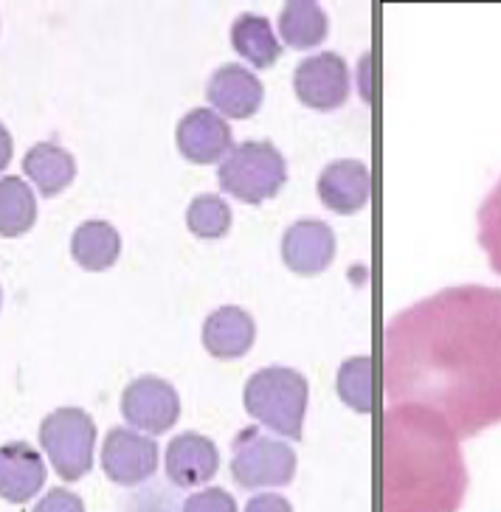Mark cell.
Here are the masks:
<instances>
[{
	"mask_svg": "<svg viewBox=\"0 0 501 512\" xmlns=\"http://www.w3.org/2000/svg\"><path fill=\"white\" fill-rule=\"evenodd\" d=\"M383 386L392 403L437 411L456 439L501 425V290L445 287L383 330Z\"/></svg>",
	"mask_w": 501,
	"mask_h": 512,
	"instance_id": "1",
	"label": "cell"
},
{
	"mask_svg": "<svg viewBox=\"0 0 501 512\" xmlns=\"http://www.w3.org/2000/svg\"><path fill=\"white\" fill-rule=\"evenodd\" d=\"M468 467L437 411L392 403L380 422V512H459Z\"/></svg>",
	"mask_w": 501,
	"mask_h": 512,
	"instance_id": "2",
	"label": "cell"
},
{
	"mask_svg": "<svg viewBox=\"0 0 501 512\" xmlns=\"http://www.w3.org/2000/svg\"><path fill=\"white\" fill-rule=\"evenodd\" d=\"M310 386L307 377L290 366H265L248 377L243 389L245 411L279 437L299 442L304 431Z\"/></svg>",
	"mask_w": 501,
	"mask_h": 512,
	"instance_id": "3",
	"label": "cell"
},
{
	"mask_svg": "<svg viewBox=\"0 0 501 512\" xmlns=\"http://www.w3.org/2000/svg\"><path fill=\"white\" fill-rule=\"evenodd\" d=\"M217 183L228 197L259 206L274 200L288 183V161L271 141H243L223 158Z\"/></svg>",
	"mask_w": 501,
	"mask_h": 512,
	"instance_id": "4",
	"label": "cell"
},
{
	"mask_svg": "<svg viewBox=\"0 0 501 512\" xmlns=\"http://www.w3.org/2000/svg\"><path fill=\"white\" fill-rule=\"evenodd\" d=\"M296 451L268 437L259 425L243 428L231 442V479L243 490L288 487L296 476Z\"/></svg>",
	"mask_w": 501,
	"mask_h": 512,
	"instance_id": "5",
	"label": "cell"
},
{
	"mask_svg": "<svg viewBox=\"0 0 501 512\" xmlns=\"http://www.w3.org/2000/svg\"><path fill=\"white\" fill-rule=\"evenodd\" d=\"M40 445L62 482H79L93 467L96 422L85 408H57L40 422Z\"/></svg>",
	"mask_w": 501,
	"mask_h": 512,
	"instance_id": "6",
	"label": "cell"
},
{
	"mask_svg": "<svg viewBox=\"0 0 501 512\" xmlns=\"http://www.w3.org/2000/svg\"><path fill=\"white\" fill-rule=\"evenodd\" d=\"M122 417L136 431L167 434L181 420V397L164 377H136L122 392Z\"/></svg>",
	"mask_w": 501,
	"mask_h": 512,
	"instance_id": "7",
	"label": "cell"
},
{
	"mask_svg": "<svg viewBox=\"0 0 501 512\" xmlns=\"http://www.w3.org/2000/svg\"><path fill=\"white\" fill-rule=\"evenodd\" d=\"M293 91L299 96V102L310 110H321V113L338 110L350 96L347 62L333 51L307 57L293 71Z\"/></svg>",
	"mask_w": 501,
	"mask_h": 512,
	"instance_id": "8",
	"label": "cell"
},
{
	"mask_svg": "<svg viewBox=\"0 0 501 512\" xmlns=\"http://www.w3.org/2000/svg\"><path fill=\"white\" fill-rule=\"evenodd\" d=\"M105 476L119 487H138L158 470V445L136 428L119 425L105 437L102 445Z\"/></svg>",
	"mask_w": 501,
	"mask_h": 512,
	"instance_id": "9",
	"label": "cell"
},
{
	"mask_svg": "<svg viewBox=\"0 0 501 512\" xmlns=\"http://www.w3.org/2000/svg\"><path fill=\"white\" fill-rule=\"evenodd\" d=\"M175 144L189 164H223V158L234 150V136L228 121L212 107H195L178 121Z\"/></svg>",
	"mask_w": 501,
	"mask_h": 512,
	"instance_id": "10",
	"label": "cell"
},
{
	"mask_svg": "<svg viewBox=\"0 0 501 512\" xmlns=\"http://www.w3.org/2000/svg\"><path fill=\"white\" fill-rule=\"evenodd\" d=\"M206 99L212 105L214 113H220L223 119H251L262 107L265 99V88L257 79V74H251L245 65L228 62L223 68H217L206 85Z\"/></svg>",
	"mask_w": 501,
	"mask_h": 512,
	"instance_id": "11",
	"label": "cell"
},
{
	"mask_svg": "<svg viewBox=\"0 0 501 512\" xmlns=\"http://www.w3.org/2000/svg\"><path fill=\"white\" fill-rule=\"evenodd\" d=\"M335 259L333 228L321 220H296L282 237V262L299 276H319Z\"/></svg>",
	"mask_w": 501,
	"mask_h": 512,
	"instance_id": "12",
	"label": "cell"
},
{
	"mask_svg": "<svg viewBox=\"0 0 501 512\" xmlns=\"http://www.w3.org/2000/svg\"><path fill=\"white\" fill-rule=\"evenodd\" d=\"M164 462H167L169 482L181 490H195L217 476L220 451L209 437H203L198 431H186L169 442Z\"/></svg>",
	"mask_w": 501,
	"mask_h": 512,
	"instance_id": "13",
	"label": "cell"
},
{
	"mask_svg": "<svg viewBox=\"0 0 501 512\" xmlns=\"http://www.w3.org/2000/svg\"><path fill=\"white\" fill-rule=\"evenodd\" d=\"M203 347L217 361H237L248 355V349L257 341V324L243 307H220L203 321Z\"/></svg>",
	"mask_w": 501,
	"mask_h": 512,
	"instance_id": "14",
	"label": "cell"
},
{
	"mask_svg": "<svg viewBox=\"0 0 501 512\" xmlns=\"http://www.w3.org/2000/svg\"><path fill=\"white\" fill-rule=\"evenodd\" d=\"M372 195V178L361 161L341 158L321 169L319 197L321 203L335 214H355L369 203Z\"/></svg>",
	"mask_w": 501,
	"mask_h": 512,
	"instance_id": "15",
	"label": "cell"
},
{
	"mask_svg": "<svg viewBox=\"0 0 501 512\" xmlns=\"http://www.w3.org/2000/svg\"><path fill=\"white\" fill-rule=\"evenodd\" d=\"M46 484V462L26 442L0 445V498L9 504H26Z\"/></svg>",
	"mask_w": 501,
	"mask_h": 512,
	"instance_id": "16",
	"label": "cell"
},
{
	"mask_svg": "<svg viewBox=\"0 0 501 512\" xmlns=\"http://www.w3.org/2000/svg\"><path fill=\"white\" fill-rule=\"evenodd\" d=\"M23 172L40 189L43 197H57L65 192L76 178V161L68 150H62L54 141L34 144L23 158Z\"/></svg>",
	"mask_w": 501,
	"mask_h": 512,
	"instance_id": "17",
	"label": "cell"
},
{
	"mask_svg": "<svg viewBox=\"0 0 501 512\" xmlns=\"http://www.w3.org/2000/svg\"><path fill=\"white\" fill-rule=\"evenodd\" d=\"M119 254H122V237L105 220H88L71 237V256L82 271H107L119 262Z\"/></svg>",
	"mask_w": 501,
	"mask_h": 512,
	"instance_id": "18",
	"label": "cell"
},
{
	"mask_svg": "<svg viewBox=\"0 0 501 512\" xmlns=\"http://www.w3.org/2000/svg\"><path fill=\"white\" fill-rule=\"evenodd\" d=\"M231 46L245 62H251L259 71L274 68L282 57V43L271 29V20L262 15L237 17L231 23Z\"/></svg>",
	"mask_w": 501,
	"mask_h": 512,
	"instance_id": "19",
	"label": "cell"
},
{
	"mask_svg": "<svg viewBox=\"0 0 501 512\" xmlns=\"http://www.w3.org/2000/svg\"><path fill=\"white\" fill-rule=\"evenodd\" d=\"M327 15L319 3L313 0H290L279 12V43H285L293 51H307L327 40Z\"/></svg>",
	"mask_w": 501,
	"mask_h": 512,
	"instance_id": "20",
	"label": "cell"
},
{
	"mask_svg": "<svg viewBox=\"0 0 501 512\" xmlns=\"http://www.w3.org/2000/svg\"><path fill=\"white\" fill-rule=\"evenodd\" d=\"M37 220V197L17 175L0 178V237H20Z\"/></svg>",
	"mask_w": 501,
	"mask_h": 512,
	"instance_id": "21",
	"label": "cell"
},
{
	"mask_svg": "<svg viewBox=\"0 0 501 512\" xmlns=\"http://www.w3.org/2000/svg\"><path fill=\"white\" fill-rule=\"evenodd\" d=\"M186 226L198 240H223L231 228V209L223 197L200 195L186 209Z\"/></svg>",
	"mask_w": 501,
	"mask_h": 512,
	"instance_id": "22",
	"label": "cell"
},
{
	"mask_svg": "<svg viewBox=\"0 0 501 512\" xmlns=\"http://www.w3.org/2000/svg\"><path fill=\"white\" fill-rule=\"evenodd\" d=\"M338 397L355 411H372V358H350L341 363L338 377H335Z\"/></svg>",
	"mask_w": 501,
	"mask_h": 512,
	"instance_id": "23",
	"label": "cell"
},
{
	"mask_svg": "<svg viewBox=\"0 0 501 512\" xmlns=\"http://www.w3.org/2000/svg\"><path fill=\"white\" fill-rule=\"evenodd\" d=\"M479 245L485 248L493 273L501 276V181L490 189L485 203L479 206Z\"/></svg>",
	"mask_w": 501,
	"mask_h": 512,
	"instance_id": "24",
	"label": "cell"
},
{
	"mask_svg": "<svg viewBox=\"0 0 501 512\" xmlns=\"http://www.w3.org/2000/svg\"><path fill=\"white\" fill-rule=\"evenodd\" d=\"M183 512H237V501L223 487H209L186 498Z\"/></svg>",
	"mask_w": 501,
	"mask_h": 512,
	"instance_id": "25",
	"label": "cell"
},
{
	"mask_svg": "<svg viewBox=\"0 0 501 512\" xmlns=\"http://www.w3.org/2000/svg\"><path fill=\"white\" fill-rule=\"evenodd\" d=\"M31 512H85V501L65 487H54L37 501V507Z\"/></svg>",
	"mask_w": 501,
	"mask_h": 512,
	"instance_id": "26",
	"label": "cell"
},
{
	"mask_svg": "<svg viewBox=\"0 0 501 512\" xmlns=\"http://www.w3.org/2000/svg\"><path fill=\"white\" fill-rule=\"evenodd\" d=\"M245 512H293V504L279 493H259V496L248 498Z\"/></svg>",
	"mask_w": 501,
	"mask_h": 512,
	"instance_id": "27",
	"label": "cell"
},
{
	"mask_svg": "<svg viewBox=\"0 0 501 512\" xmlns=\"http://www.w3.org/2000/svg\"><path fill=\"white\" fill-rule=\"evenodd\" d=\"M12 152H15V144H12V136H9V130L0 124V172L9 166L12 161Z\"/></svg>",
	"mask_w": 501,
	"mask_h": 512,
	"instance_id": "28",
	"label": "cell"
},
{
	"mask_svg": "<svg viewBox=\"0 0 501 512\" xmlns=\"http://www.w3.org/2000/svg\"><path fill=\"white\" fill-rule=\"evenodd\" d=\"M0 302H3V293H0Z\"/></svg>",
	"mask_w": 501,
	"mask_h": 512,
	"instance_id": "29",
	"label": "cell"
}]
</instances>
